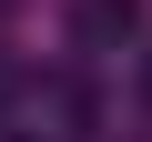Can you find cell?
Returning a JSON list of instances; mask_svg holds the SVG:
<instances>
[{"label": "cell", "instance_id": "1", "mask_svg": "<svg viewBox=\"0 0 152 142\" xmlns=\"http://www.w3.org/2000/svg\"><path fill=\"white\" fill-rule=\"evenodd\" d=\"M142 20V0H71V31H81V41H122Z\"/></svg>", "mask_w": 152, "mask_h": 142}, {"label": "cell", "instance_id": "2", "mask_svg": "<svg viewBox=\"0 0 152 142\" xmlns=\"http://www.w3.org/2000/svg\"><path fill=\"white\" fill-rule=\"evenodd\" d=\"M142 91H152V51H142Z\"/></svg>", "mask_w": 152, "mask_h": 142}]
</instances>
